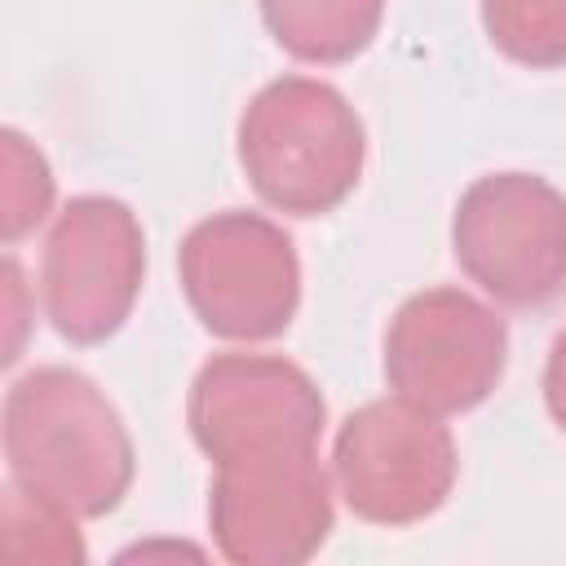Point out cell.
<instances>
[{"label": "cell", "mask_w": 566, "mask_h": 566, "mask_svg": "<svg viewBox=\"0 0 566 566\" xmlns=\"http://www.w3.org/2000/svg\"><path fill=\"white\" fill-rule=\"evenodd\" d=\"M9 482L62 504L80 522L124 504L137 451L106 389L75 367H35L18 376L0 411Z\"/></svg>", "instance_id": "cell-1"}, {"label": "cell", "mask_w": 566, "mask_h": 566, "mask_svg": "<svg viewBox=\"0 0 566 566\" xmlns=\"http://www.w3.org/2000/svg\"><path fill=\"white\" fill-rule=\"evenodd\" d=\"M234 150L265 208L283 217H327L363 181L367 128L336 84L279 75L243 106Z\"/></svg>", "instance_id": "cell-2"}, {"label": "cell", "mask_w": 566, "mask_h": 566, "mask_svg": "<svg viewBox=\"0 0 566 566\" xmlns=\"http://www.w3.org/2000/svg\"><path fill=\"white\" fill-rule=\"evenodd\" d=\"M177 279L199 327L234 345L283 336L301 305V256L287 230L248 208L195 221L177 248Z\"/></svg>", "instance_id": "cell-3"}, {"label": "cell", "mask_w": 566, "mask_h": 566, "mask_svg": "<svg viewBox=\"0 0 566 566\" xmlns=\"http://www.w3.org/2000/svg\"><path fill=\"white\" fill-rule=\"evenodd\" d=\"M451 252L495 305L539 310L566 287V195L535 172H486L455 199Z\"/></svg>", "instance_id": "cell-4"}, {"label": "cell", "mask_w": 566, "mask_h": 566, "mask_svg": "<svg viewBox=\"0 0 566 566\" xmlns=\"http://www.w3.org/2000/svg\"><path fill=\"white\" fill-rule=\"evenodd\" d=\"M460 478V451L442 416L398 394L349 411L332 442V482L340 504L371 526H411L433 517Z\"/></svg>", "instance_id": "cell-5"}, {"label": "cell", "mask_w": 566, "mask_h": 566, "mask_svg": "<svg viewBox=\"0 0 566 566\" xmlns=\"http://www.w3.org/2000/svg\"><path fill=\"white\" fill-rule=\"evenodd\" d=\"M146 283V230L115 195H75L40 248V305L71 345L111 340Z\"/></svg>", "instance_id": "cell-6"}, {"label": "cell", "mask_w": 566, "mask_h": 566, "mask_svg": "<svg viewBox=\"0 0 566 566\" xmlns=\"http://www.w3.org/2000/svg\"><path fill=\"white\" fill-rule=\"evenodd\" d=\"M385 385L429 416L482 407L509 367L504 318L464 287L411 292L385 327Z\"/></svg>", "instance_id": "cell-7"}, {"label": "cell", "mask_w": 566, "mask_h": 566, "mask_svg": "<svg viewBox=\"0 0 566 566\" xmlns=\"http://www.w3.org/2000/svg\"><path fill=\"white\" fill-rule=\"evenodd\" d=\"M186 424L212 464L318 451L327 402L305 367L279 354H212L186 394Z\"/></svg>", "instance_id": "cell-8"}, {"label": "cell", "mask_w": 566, "mask_h": 566, "mask_svg": "<svg viewBox=\"0 0 566 566\" xmlns=\"http://www.w3.org/2000/svg\"><path fill=\"white\" fill-rule=\"evenodd\" d=\"M336 500L318 451L212 464L208 531L234 566H301L327 544Z\"/></svg>", "instance_id": "cell-9"}, {"label": "cell", "mask_w": 566, "mask_h": 566, "mask_svg": "<svg viewBox=\"0 0 566 566\" xmlns=\"http://www.w3.org/2000/svg\"><path fill=\"white\" fill-rule=\"evenodd\" d=\"M274 44L310 66H340L371 49L385 0H256Z\"/></svg>", "instance_id": "cell-10"}, {"label": "cell", "mask_w": 566, "mask_h": 566, "mask_svg": "<svg viewBox=\"0 0 566 566\" xmlns=\"http://www.w3.org/2000/svg\"><path fill=\"white\" fill-rule=\"evenodd\" d=\"M0 544L9 562H49V566L88 562L80 517L18 482H4L0 491Z\"/></svg>", "instance_id": "cell-11"}, {"label": "cell", "mask_w": 566, "mask_h": 566, "mask_svg": "<svg viewBox=\"0 0 566 566\" xmlns=\"http://www.w3.org/2000/svg\"><path fill=\"white\" fill-rule=\"evenodd\" d=\"M491 49L531 71L566 66V0H478Z\"/></svg>", "instance_id": "cell-12"}, {"label": "cell", "mask_w": 566, "mask_h": 566, "mask_svg": "<svg viewBox=\"0 0 566 566\" xmlns=\"http://www.w3.org/2000/svg\"><path fill=\"white\" fill-rule=\"evenodd\" d=\"M53 199H57V181H53L44 150L27 133L4 128L0 133V239L4 248L35 234L53 217Z\"/></svg>", "instance_id": "cell-13"}, {"label": "cell", "mask_w": 566, "mask_h": 566, "mask_svg": "<svg viewBox=\"0 0 566 566\" xmlns=\"http://www.w3.org/2000/svg\"><path fill=\"white\" fill-rule=\"evenodd\" d=\"M0 279H4V363L13 367L22 358V340H27V327H31V314H27V283H22V265L13 256H4L0 265Z\"/></svg>", "instance_id": "cell-14"}, {"label": "cell", "mask_w": 566, "mask_h": 566, "mask_svg": "<svg viewBox=\"0 0 566 566\" xmlns=\"http://www.w3.org/2000/svg\"><path fill=\"white\" fill-rule=\"evenodd\" d=\"M544 407L553 424L566 433V327L553 336L548 358H544Z\"/></svg>", "instance_id": "cell-15"}, {"label": "cell", "mask_w": 566, "mask_h": 566, "mask_svg": "<svg viewBox=\"0 0 566 566\" xmlns=\"http://www.w3.org/2000/svg\"><path fill=\"white\" fill-rule=\"evenodd\" d=\"M155 553H190V557H203V548H195V544H133V548L119 553V562H146Z\"/></svg>", "instance_id": "cell-16"}]
</instances>
